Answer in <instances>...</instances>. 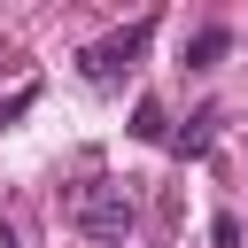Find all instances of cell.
Returning <instances> with one entry per match:
<instances>
[{
    "mask_svg": "<svg viewBox=\"0 0 248 248\" xmlns=\"http://www.w3.org/2000/svg\"><path fill=\"white\" fill-rule=\"evenodd\" d=\"M147 31H155V16H140V23H124V31H108V39H93V46L78 54V70H85V85H124V78L140 70V54H147Z\"/></svg>",
    "mask_w": 248,
    "mask_h": 248,
    "instance_id": "obj_2",
    "label": "cell"
},
{
    "mask_svg": "<svg viewBox=\"0 0 248 248\" xmlns=\"http://www.w3.org/2000/svg\"><path fill=\"white\" fill-rule=\"evenodd\" d=\"M217 132H225V116H217V108H194V116L170 132V155H178V163H202V155L217 147Z\"/></svg>",
    "mask_w": 248,
    "mask_h": 248,
    "instance_id": "obj_3",
    "label": "cell"
},
{
    "mask_svg": "<svg viewBox=\"0 0 248 248\" xmlns=\"http://www.w3.org/2000/svg\"><path fill=\"white\" fill-rule=\"evenodd\" d=\"M16 108H31V85H16V93H8V101H0V124H8V116H16Z\"/></svg>",
    "mask_w": 248,
    "mask_h": 248,
    "instance_id": "obj_7",
    "label": "cell"
},
{
    "mask_svg": "<svg viewBox=\"0 0 248 248\" xmlns=\"http://www.w3.org/2000/svg\"><path fill=\"white\" fill-rule=\"evenodd\" d=\"M225 46H232V31H225V23H209V31H194V39H186V62H194V70H209V62H225Z\"/></svg>",
    "mask_w": 248,
    "mask_h": 248,
    "instance_id": "obj_4",
    "label": "cell"
},
{
    "mask_svg": "<svg viewBox=\"0 0 248 248\" xmlns=\"http://www.w3.org/2000/svg\"><path fill=\"white\" fill-rule=\"evenodd\" d=\"M70 225H78L93 248H124V240H132V225H140V202H132V186L93 178V186H78V194H70Z\"/></svg>",
    "mask_w": 248,
    "mask_h": 248,
    "instance_id": "obj_1",
    "label": "cell"
},
{
    "mask_svg": "<svg viewBox=\"0 0 248 248\" xmlns=\"http://www.w3.org/2000/svg\"><path fill=\"white\" fill-rule=\"evenodd\" d=\"M132 140H147V147H170V124H163V101H140V108H132Z\"/></svg>",
    "mask_w": 248,
    "mask_h": 248,
    "instance_id": "obj_5",
    "label": "cell"
},
{
    "mask_svg": "<svg viewBox=\"0 0 248 248\" xmlns=\"http://www.w3.org/2000/svg\"><path fill=\"white\" fill-rule=\"evenodd\" d=\"M209 240H217V248H240V217H217V225H209Z\"/></svg>",
    "mask_w": 248,
    "mask_h": 248,
    "instance_id": "obj_6",
    "label": "cell"
}]
</instances>
